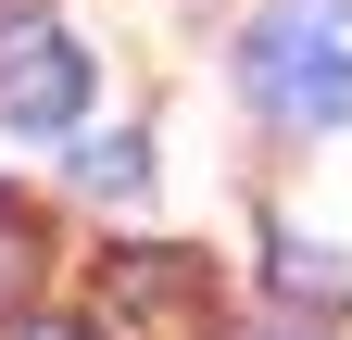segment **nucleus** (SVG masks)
I'll return each instance as SVG.
<instances>
[{
  "label": "nucleus",
  "instance_id": "1",
  "mask_svg": "<svg viewBox=\"0 0 352 340\" xmlns=\"http://www.w3.org/2000/svg\"><path fill=\"white\" fill-rule=\"evenodd\" d=\"M239 89H252L264 126H289V139L340 126L352 114V0H277V13H252Z\"/></svg>",
  "mask_w": 352,
  "mask_h": 340
},
{
  "label": "nucleus",
  "instance_id": "5",
  "mask_svg": "<svg viewBox=\"0 0 352 340\" xmlns=\"http://www.w3.org/2000/svg\"><path fill=\"white\" fill-rule=\"evenodd\" d=\"M76 177L126 202V189H139V177H151V151H139V139H126V126H113V139H88V151H76Z\"/></svg>",
  "mask_w": 352,
  "mask_h": 340
},
{
  "label": "nucleus",
  "instance_id": "3",
  "mask_svg": "<svg viewBox=\"0 0 352 340\" xmlns=\"http://www.w3.org/2000/svg\"><path fill=\"white\" fill-rule=\"evenodd\" d=\"M88 114V38H51V25H25V38H0V126H76Z\"/></svg>",
  "mask_w": 352,
  "mask_h": 340
},
{
  "label": "nucleus",
  "instance_id": "7",
  "mask_svg": "<svg viewBox=\"0 0 352 340\" xmlns=\"http://www.w3.org/2000/svg\"><path fill=\"white\" fill-rule=\"evenodd\" d=\"M289 340H302V328H289Z\"/></svg>",
  "mask_w": 352,
  "mask_h": 340
},
{
  "label": "nucleus",
  "instance_id": "6",
  "mask_svg": "<svg viewBox=\"0 0 352 340\" xmlns=\"http://www.w3.org/2000/svg\"><path fill=\"white\" fill-rule=\"evenodd\" d=\"M13 340H88V328H13Z\"/></svg>",
  "mask_w": 352,
  "mask_h": 340
},
{
  "label": "nucleus",
  "instance_id": "4",
  "mask_svg": "<svg viewBox=\"0 0 352 340\" xmlns=\"http://www.w3.org/2000/svg\"><path fill=\"white\" fill-rule=\"evenodd\" d=\"M51 277V227H38L25 189H0V315H25V290Z\"/></svg>",
  "mask_w": 352,
  "mask_h": 340
},
{
  "label": "nucleus",
  "instance_id": "2",
  "mask_svg": "<svg viewBox=\"0 0 352 340\" xmlns=\"http://www.w3.org/2000/svg\"><path fill=\"white\" fill-rule=\"evenodd\" d=\"M88 328L101 340H201L214 328V265L176 252V240H126L88 277Z\"/></svg>",
  "mask_w": 352,
  "mask_h": 340
}]
</instances>
